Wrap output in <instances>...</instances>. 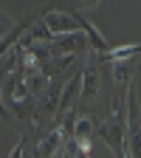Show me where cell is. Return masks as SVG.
<instances>
[{
    "label": "cell",
    "instance_id": "obj_11",
    "mask_svg": "<svg viewBox=\"0 0 141 158\" xmlns=\"http://www.w3.org/2000/svg\"><path fill=\"white\" fill-rule=\"evenodd\" d=\"M23 150H26V141H17V147L11 150V155H9V158H23Z\"/></svg>",
    "mask_w": 141,
    "mask_h": 158
},
{
    "label": "cell",
    "instance_id": "obj_9",
    "mask_svg": "<svg viewBox=\"0 0 141 158\" xmlns=\"http://www.w3.org/2000/svg\"><path fill=\"white\" fill-rule=\"evenodd\" d=\"M73 158H90V141H73Z\"/></svg>",
    "mask_w": 141,
    "mask_h": 158
},
{
    "label": "cell",
    "instance_id": "obj_7",
    "mask_svg": "<svg viewBox=\"0 0 141 158\" xmlns=\"http://www.w3.org/2000/svg\"><path fill=\"white\" fill-rule=\"evenodd\" d=\"M23 85H26V90H28V93L37 99L39 93L45 90V85H48V76H45L43 71H39V68H37V71H26V73H23Z\"/></svg>",
    "mask_w": 141,
    "mask_h": 158
},
{
    "label": "cell",
    "instance_id": "obj_3",
    "mask_svg": "<svg viewBox=\"0 0 141 158\" xmlns=\"http://www.w3.org/2000/svg\"><path fill=\"white\" fill-rule=\"evenodd\" d=\"M43 26L48 28L51 37H62V34L79 31V23H76L68 11H45V14H43Z\"/></svg>",
    "mask_w": 141,
    "mask_h": 158
},
{
    "label": "cell",
    "instance_id": "obj_5",
    "mask_svg": "<svg viewBox=\"0 0 141 158\" xmlns=\"http://www.w3.org/2000/svg\"><path fill=\"white\" fill-rule=\"evenodd\" d=\"M62 141H65V133L59 130V127H51V130L37 141L31 158H54V155L59 152V147H62Z\"/></svg>",
    "mask_w": 141,
    "mask_h": 158
},
{
    "label": "cell",
    "instance_id": "obj_4",
    "mask_svg": "<svg viewBox=\"0 0 141 158\" xmlns=\"http://www.w3.org/2000/svg\"><path fill=\"white\" fill-rule=\"evenodd\" d=\"M34 23H37V14H26L23 20L11 23V26H9V31H6L3 37H0V56H3V54H9V51L17 45V40L23 37V34H26V31H28Z\"/></svg>",
    "mask_w": 141,
    "mask_h": 158
},
{
    "label": "cell",
    "instance_id": "obj_10",
    "mask_svg": "<svg viewBox=\"0 0 141 158\" xmlns=\"http://www.w3.org/2000/svg\"><path fill=\"white\" fill-rule=\"evenodd\" d=\"M0 122H3V124H14V118H11V113L6 110V105H3V96H0Z\"/></svg>",
    "mask_w": 141,
    "mask_h": 158
},
{
    "label": "cell",
    "instance_id": "obj_6",
    "mask_svg": "<svg viewBox=\"0 0 141 158\" xmlns=\"http://www.w3.org/2000/svg\"><path fill=\"white\" fill-rule=\"evenodd\" d=\"M96 133V116L93 113H76V122L71 130V141H90Z\"/></svg>",
    "mask_w": 141,
    "mask_h": 158
},
{
    "label": "cell",
    "instance_id": "obj_8",
    "mask_svg": "<svg viewBox=\"0 0 141 158\" xmlns=\"http://www.w3.org/2000/svg\"><path fill=\"white\" fill-rule=\"evenodd\" d=\"M138 48H141L138 43H135V45H124V48H116V51L110 48V51L105 54V59H102V65H105V62H116V59H130V56H138Z\"/></svg>",
    "mask_w": 141,
    "mask_h": 158
},
{
    "label": "cell",
    "instance_id": "obj_1",
    "mask_svg": "<svg viewBox=\"0 0 141 158\" xmlns=\"http://www.w3.org/2000/svg\"><path fill=\"white\" fill-rule=\"evenodd\" d=\"M124 96L127 93H118L113 99V110L105 118L102 124H96L99 138L116 152V158H127V113H124Z\"/></svg>",
    "mask_w": 141,
    "mask_h": 158
},
{
    "label": "cell",
    "instance_id": "obj_2",
    "mask_svg": "<svg viewBox=\"0 0 141 158\" xmlns=\"http://www.w3.org/2000/svg\"><path fill=\"white\" fill-rule=\"evenodd\" d=\"M102 62H99V56L88 48L85 51V59H82V88H79V99H88V102H93V99L99 96V88H102Z\"/></svg>",
    "mask_w": 141,
    "mask_h": 158
}]
</instances>
